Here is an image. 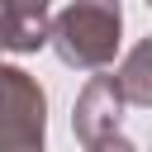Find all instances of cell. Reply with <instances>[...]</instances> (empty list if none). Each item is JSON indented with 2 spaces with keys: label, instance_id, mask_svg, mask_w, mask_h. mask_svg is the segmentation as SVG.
Instances as JSON below:
<instances>
[{
  "label": "cell",
  "instance_id": "6da1fadb",
  "mask_svg": "<svg viewBox=\"0 0 152 152\" xmlns=\"http://www.w3.org/2000/svg\"><path fill=\"white\" fill-rule=\"evenodd\" d=\"M52 48L66 66L100 71L104 62H114V48H119V5L114 0H76L71 10L57 14Z\"/></svg>",
  "mask_w": 152,
  "mask_h": 152
},
{
  "label": "cell",
  "instance_id": "7a4b0ae2",
  "mask_svg": "<svg viewBox=\"0 0 152 152\" xmlns=\"http://www.w3.org/2000/svg\"><path fill=\"white\" fill-rule=\"evenodd\" d=\"M0 152H43V90L0 66Z\"/></svg>",
  "mask_w": 152,
  "mask_h": 152
},
{
  "label": "cell",
  "instance_id": "3957f363",
  "mask_svg": "<svg viewBox=\"0 0 152 152\" xmlns=\"http://www.w3.org/2000/svg\"><path fill=\"white\" fill-rule=\"evenodd\" d=\"M119 119H124V95H119L114 76H90V86L81 90L76 114H71V124H76V133H81V142H95V138L114 133V128H119Z\"/></svg>",
  "mask_w": 152,
  "mask_h": 152
},
{
  "label": "cell",
  "instance_id": "277c9868",
  "mask_svg": "<svg viewBox=\"0 0 152 152\" xmlns=\"http://www.w3.org/2000/svg\"><path fill=\"white\" fill-rule=\"evenodd\" d=\"M114 86H119L124 104H152V38H142L128 52V62L114 76Z\"/></svg>",
  "mask_w": 152,
  "mask_h": 152
},
{
  "label": "cell",
  "instance_id": "5b68a950",
  "mask_svg": "<svg viewBox=\"0 0 152 152\" xmlns=\"http://www.w3.org/2000/svg\"><path fill=\"white\" fill-rule=\"evenodd\" d=\"M48 43V24H28V19H19L5 0H0V48L5 52H33V48H43Z\"/></svg>",
  "mask_w": 152,
  "mask_h": 152
},
{
  "label": "cell",
  "instance_id": "8992f818",
  "mask_svg": "<svg viewBox=\"0 0 152 152\" xmlns=\"http://www.w3.org/2000/svg\"><path fill=\"white\" fill-rule=\"evenodd\" d=\"M5 5L28 24H48V0H5Z\"/></svg>",
  "mask_w": 152,
  "mask_h": 152
},
{
  "label": "cell",
  "instance_id": "52a82bcc",
  "mask_svg": "<svg viewBox=\"0 0 152 152\" xmlns=\"http://www.w3.org/2000/svg\"><path fill=\"white\" fill-rule=\"evenodd\" d=\"M90 152H133V142L128 138H119V133H104V138H95V142H86Z\"/></svg>",
  "mask_w": 152,
  "mask_h": 152
},
{
  "label": "cell",
  "instance_id": "ba28073f",
  "mask_svg": "<svg viewBox=\"0 0 152 152\" xmlns=\"http://www.w3.org/2000/svg\"><path fill=\"white\" fill-rule=\"evenodd\" d=\"M147 5H152V0H147Z\"/></svg>",
  "mask_w": 152,
  "mask_h": 152
}]
</instances>
